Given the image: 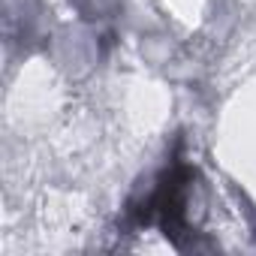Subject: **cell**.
Instances as JSON below:
<instances>
[{"label": "cell", "mask_w": 256, "mask_h": 256, "mask_svg": "<svg viewBox=\"0 0 256 256\" xmlns=\"http://www.w3.org/2000/svg\"><path fill=\"white\" fill-rule=\"evenodd\" d=\"M196 181H199L196 166L175 160L139 202H130L126 220L133 226H160V232L178 250L193 247V238L199 235L190 217V199Z\"/></svg>", "instance_id": "1"}]
</instances>
